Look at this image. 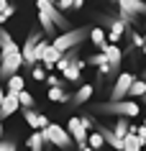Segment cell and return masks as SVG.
Segmentation results:
<instances>
[{
  "label": "cell",
  "mask_w": 146,
  "mask_h": 151,
  "mask_svg": "<svg viewBox=\"0 0 146 151\" xmlns=\"http://www.w3.org/2000/svg\"><path fill=\"white\" fill-rule=\"evenodd\" d=\"M21 67H23V49L16 41L8 44L5 49H0V80H8V77L18 74Z\"/></svg>",
  "instance_id": "6da1fadb"
},
{
  "label": "cell",
  "mask_w": 146,
  "mask_h": 151,
  "mask_svg": "<svg viewBox=\"0 0 146 151\" xmlns=\"http://www.w3.org/2000/svg\"><path fill=\"white\" fill-rule=\"evenodd\" d=\"M138 103L133 97H123V100H110V103H95V113H105V115H121V118H138Z\"/></svg>",
  "instance_id": "7a4b0ae2"
},
{
  "label": "cell",
  "mask_w": 146,
  "mask_h": 151,
  "mask_svg": "<svg viewBox=\"0 0 146 151\" xmlns=\"http://www.w3.org/2000/svg\"><path fill=\"white\" fill-rule=\"evenodd\" d=\"M85 39H90V28H85V26H82V28H74V31H64V33H59L57 39L51 41V46L59 49V51L64 54V51H69V49H77Z\"/></svg>",
  "instance_id": "3957f363"
},
{
  "label": "cell",
  "mask_w": 146,
  "mask_h": 151,
  "mask_svg": "<svg viewBox=\"0 0 146 151\" xmlns=\"http://www.w3.org/2000/svg\"><path fill=\"white\" fill-rule=\"evenodd\" d=\"M113 3H118V18L128 28L136 23V16H146V3L144 0H113Z\"/></svg>",
  "instance_id": "277c9868"
},
{
  "label": "cell",
  "mask_w": 146,
  "mask_h": 151,
  "mask_svg": "<svg viewBox=\"0 0 146 151\" xmlns=\"http://www.w3.org/2000/svg\"><path fill=\"white\" fill-rule=\"evenodd\" d=\"M44 136H46V143H51V146H57V149H62V151H67V149L74 146L72 133H69L67 128L57 126V123H49V126L44 128Z\"/></svg>",
  "instance_id": "5b68a950"
},
{
  "label": "cell",
  "mask_w": 146,
  "mask_h": 151,
  "mask_svg": "<svg viewBox=\"0 0 146 151\" xmlns=\"http://www.w3.org/2000/svg\"><path fill=\"white\" fill-rule=\"evenodd\" d=\"M41 39H44V33L33 28V31L28 33V39L23 41V46H21V49H23V67H36V64H39V59H36V49H39Z\"/></svg>",
  "instance_id": "8992f818"
},
{
  "label": "cell",
  "mask_w": 146,
  "mask_h": 151,
  "mask_svg": "<svg viewBox=\"0 0 146 151\" xmlns=\"http://www.w3.org/2000/svg\"><path fill=\"white\" fill-rule=\"evenodd\" d=\"M67 131L72 133V138H74V143H77V149H82V146H90L87 143V136H90V131L85 126H82V118H69L67 120Z\"/></svg>",
  "instance_id": "52a82bcc"
},
{
  "label": "cell",
  "mask_w": 146,
  "mask_h": 151,
  "mask_svg": "<svg viewBox=\"0 0 146 151\" xmlns=\"http://www.w3.org/2000/svg\"><path fill=\"white\" fill-rule=\"evenodd\" d=\"M133 74L131 72H121L118 74V80H115V85H113V92H110V100H123V97H128V90H131V85H133Z\"/></svg>",
  "instance_id": "ba28073f"
},
{
  "label": "cell",
  "mask_w": 146,
  "mask_h": 151,
  "mask_svg": "<svg viewBox=\"0 0 146 151\" xmlns=\"http://www.w3.org/2000/svg\"><path fill=\"white\" fill-rule=\"evenodd\" d=\"M103 21H105V26L110 28V33H108V44H118L123 36V31L128 28V26L123 23L121 18H110V16H103Z\"/></svg>",
  "instance_id": "9c48e42d"
},
{
  "label": "cell",
  "mask_w": 146,
  "mask_h": 151,
  "mask_svg": "<svg viewBox=\"0 0 146 151\" xmlns=\"http://www.w3.org/2000/svg\"><path fill=\"white\" fill-rule=\"evenodd\" d=\"M21 108V100H18L16 92H5V97H3V103H0V118H10L13 113Z\"/></svg>",
  "instance_id": "30bf717a"
},
{
  "label": "cell",
  "mask_w": 146,
  "mask_h": 151,
  "mask_svg": "<svg viewBox=\"0 0 146 151\" xmlns=\"http://www.w3.org/2000/svg\"><path fill=\"white\" fill-rule=\"evenodd\" d=\"M23 118H26V123H28L33 131H44V128L49 126V118L41 115V113H33V108H23Z\"/></svg>",
  "instance_id": "8fae6325"
},
{
  "label": "cell",
  "mask_w": 146,
  "mask_h": 151,
  "mask_svg": "<svg viewBox=\"0 0 146 151\" xmlns=\"http://www.w3.org/2000/svg\"><path fill=\"white\" fill-rule=\"evenodd\" d=\"M144 146H146V141H144V138H138L133 131L123 136V151H141Z\"/></svg>",
  "instance_id": "7c38bea8"
},
{
  "label": "cell",
  "mask_w": 146,
  "mask_h": 151,
  "mask_svg": "<svg viewBox=\"0 0 146 151\" xmlns=\"http://www.w3.org/2000/svg\"><path fill=\"white\" fill-rule=\"evenodd\" d=\"M103 51L108 54V62H110V67H113V72H115V69H118V64H121V59H123L121 46H118V44H108Z\"/></svg>",
  "instance_id": "4fadbf2b"
},
{
  "label": "cell",
  "mask_w": 146,
  "mask_h": 151,
  "mask_svg": "<svg viewBox=\"0 0 146 151\" xmlns=\"http://www.w3.org/2000/svg\"><path fill=\"white\" fill-rule=\"evenodd\" d=\"M87 62H90V64H95V67L103 72V74H110V72H113V67H110V62H108V54H105V51H100V54L90 56Z\"/></svg>",
  "instance_id": "5bb4252c"
},
{
  "label": "cell",
  "mask_w": 146,
  "mask_h": 151,
  "mask_svg": "<svg viewBox=\"0 0 146 151\" xmlns=\"http://www.w3.org/2000/svg\"><path fill=\"white\" fill-rule=\"evenodd\" d=\"M82 67H85V62H80V59H74L69 67L64 69V80L67 82H77L82 77Z\"/></svg>",
  "instance_id": "9a60e30c"
},
{
  "label": "cell",
  "mask_w": 146,
  "mask_h": 151,
  "mask_svg": "<svg viewBox=\"0 0 146 151\" xmlns=\"http://www.w3.org/2000/svg\"><path fill=\"white\" fill-rule=\"evenodd\" d=\"M26 143H28V151H44L46 136H44V131H33V133L26 138Z\"/></svg>",
  "instance_id": "2e32d148"
},
{
  "label": "cell",
  "mask_w": 146,
  "mask_h": 151,
  "mask_svg": "<svg viewBox=\"0 0 146 151\" xmlns=\"http://www.w3.org/2000/svg\"><path fill=\"white\" fill-rule=\"evenodd\" d=\"M92 92H95V87H92V85H80V87H77V92L72 95V103H74V105L87 103L90 97H92Z\"/></svg>",
  "instance_id": "e0dca14e"
},
{
  "label": "cell",
  "mask_w": 146,
  "mask_h": 151,
  "mask_svg": "<svg viewBox=\"0 0 146 151\" xmlns=\"http://www.w3.org/2000/svg\"><path fill=\"white\" fill-rule=\"evenodd\" d=\"M59 59H62V51H59V49H54V46H49L46 54H44V59H41V64H44V67H46V72H49V69H54V67H57Z\"/></svg>",
  "instance_id": "ac0fdd59"
},
{
  "label": "cell",
  "mask_w": 146,
  "mask_h": 151,
  "mask_svg": "<svg viewBox=\"0 0 146 151\" xmlns=\"http://www.w3.org/2000/svg\"><path fill=\"white\" fill-rule=\"evenodd\" d=\"M26 90V80L23 77H21V74H13V77H8V80H5V92H23Z\"/></svg>",
  "instance_id": "d6986e66"
},
{
  "label": "cell",
  "mask_w": 146,
  "mask_h": 151,
  "mask_svg": "<svg viewBox=\"0 0 146 151\" xmlns=\"http://www.w3.org/2000/svg\"><path fill=\"white\" fill-rule=\"evenodd\" d=\"M90 41H92V44H95L100 51L108 46V36H105V31H103L100 26H97V28H90Z\"/></svg>",
  "instance_id": "ffe728a7"
},
{
  "label": "cell",
  "mask_w": 146,
  "mask_h": 151,
  "mask_svg": "<svg viewBox=\"0 0 146 151\" xmlns=\"http://www.w3.org/2000/svg\"><path fill=\"white\" fill-rule=\"evenodd\" d=\"M113 133L118 136V138H123L126 133H131V118H118L113 123Z\"/></svg>",
  "instance_id": "44dd1931"
},
{
  "label": "cell",
  "mask_w": 146,
  "mask_h": 151,
  "mask_svg": "<svg viewBox=\"0 0 146 151\" xmlns=\"http://www.w3.org/2000/svg\"><path fill=\"white\" fill-rule=\"evenodd\" d=\"M49 100L51 103H69L72 95H67L64 87H49Z\"/></svg>",
  "instance_id": "7402d4cb"
},
{
  "label": "cell",
  "mask_w": 146,
  "mask_h": 151,
  "mask_svg": "<svg viewBox=\"0 0 146 151\" xmlns=\"http://www.w3.org/2000/svg\"><path fill=\"white\" fill-rule=\"evenodd\" d=\"M146 95V80H133V85H131V90H128V97H144Z\"/></svg>",
  "instance_id": "603a6c76"
},
{
  "label": "cell",
  "mask_w": 146,
  "mask_h": 151,
  "mask_svg": "<svg viewBox=\"0 0 146 151\" xmlns=\"http://www.w3.org/2000/svg\"><path fill=\"white\" fill-rule=\"evenodd\" d=\"M87 143L92 146V149H97V151H100L103 146H105V138H103V133H100V131L95 128V131H90V136H87Z\"/></svg>",
  "instance_id": "cb8c5ba5"
},
{
  "label": "cell",
  "mask_w": 146,
  "mask_h": 151,
  "mask_svg": "<svg viewBox=\"0 0 146 151\" xmlns=\"http://www.w3.org/2000/svg\"><path fill=\"white\" fill-rule=\"evenodd\" d=\"M31 74H33V80H36V82L46 80V67H44V64H36V67H31Z\"/></svg>",
  "instance_id": "d4e9b609"
},
{
  "label": "cell",
  "mask_w": 146,
  "mask_h": 151,
  "mask_svg": "<svg viewBox=\"0 0 146 151\" xmlns=\"http://www.w3.org/2000/svg\"><path fill=\"white\" fill-rule=\"evenodd\" d=\"M18 100H21V108H33V95L31 92H18Z\"/></svg>",
  "instance_id": "484cf974"
},
{
  "label": "cell",
  "mask_w": 146,
  "mask_h": 151,
  "mask_svg": "<svg viewBox=\"0 0 146 151\" xmlns=\"http://www.w3.org/2000/svg\"><path fill=\"white\" fill-rule=\"evenodd\" d=\"M49 85V87H64L67 85V80H57V77H54V74H46V80H44Z\"/></svg>",
  "instance_id": "4316f807"
},
{
  "label": "cell",
  "mask_w": 146,
  "mask_h": 151,
  "mask_svg": "<svg viewBox=\"0 0 146 151\" xmlns=\"http://www.w3.org/2000/svg\"><path fill=\"white\" fill-rule=\"evenodd\" d=\"M8 44H13V39H10V33L5 31V28L0 26V49H5Z\"/></svg>",
  "instance_id": "83f0119b"
},
{
  "label": "cell",
  "mask_w": 146,
  "mask_h": 151,
  "mask_svg": "<svg viewBox=\"0 0 146 151\" xmlns=\"http://www.w3.org/2000/svg\"><path fill=\"white\" fill-rule=\"evenodd\" d=\"M131 46H141V49H144L146 46V39H144V36H138L136 31H131Z\"/></svg>",
  "instance_id": "f1b7e54d"
},
{
  "label": "cell",
  "mask_w": 146,
  "mask_h": 151,
  "mask_svg": "<svg viewBox=\"0 0 146 151\" xmlns=\"http://www.w3.org/2000/svg\"><path fill=\"white\" fill-rule=\"evenodd\" d=\"M13 13H16V8H13V5H8V8H5V10H3V13H0V26L5 23V21H8L10 16H13Z\"/></svg>",
  "instance_id": "f546056e"
},
{
  "label": "cell",
  "mask_w": 146,
  "mask_h": 151,
  "mask_svg": "<svg viewBox=\"0 0 146 151\" xmlns=\"http://www.w3.org/2000/svg\"><path fill=\"white\" fill-rule=\"evenodd\" d=\"M82 126L87 128V131H95V128H97V123H95L92 118H90V115H82Z\"/></svg>",
  "instance_id": "4dcf8cb0"
},
{
  "label": "cell",
  "mask_w": 146,
  "mask_h": 151,
  "mask_svg": "<svg viewBox=\"0 0 146 151\" xmlns=\"http://www.w3.org/2000/svg\"><path fill=\"white\" fill-rule=\"evenodd\" d=\"M131 131H133L138 138H144V141H146V126H133V123H131Z\"/></svg>",
  "instance_id": "1f68e13d"
},
{
  "label": "cell",
  "mask_w": 146,
  "mask_h": 151,
  "mask_svg": "<svg viewBox=\"0 0 146 151\" xmlns=\"http://www.w3.org/2000/svg\"><path fill=\"white\" fill-rule=\"evenodd\" d=\"M57 8L59 10H69V8H74V0H57Z\"/></svg>",
  "instance_id": "d6a6232c"
},
{
  "label": "cell",
  "mask_w": 146,
  "mask_h": 151,
  "mask_svg": "<svg viewBox=\"0 0 146 151\" xmlns=\"http://www.w3.org/2000/svg\"><path fill=\"white\" fill-rule=\"evenodd\" d=\"M0 151H18V149H16L13 141H5V138H3V141H0Z\"/></svg>",
  "instance_id": "836d02e7"
},
{
  "label": "cell",
  "mask_w": 146,
  "mask_h": 151,
  "mask_svg": "<svg viewBox=\"0 0 146 151\" xmlns=\"http://www.w3.org/2000/svg\"><path fill=\"white\" fill-rule=\"evenodd\" d=\"M82 5H85V0H74V10H80Z\"/></svg>",
  "instance_id": "e575fe53"
},
{
  "label": "cell",
  "mask_w": 146,
  "mask_h": 151,
  "mask_svg": "<svg viewBox=\"0 0 146 151\" xmlns=\"http://www.w3.org/2000/svg\"><path fill=\"white\" fill-rule=\"evenodd\" d=\"M3 97H5V90H3V82H0V103H3Z\"/></svg>",
  "instance_id": "d590c367"
},
{
  "label": "cell",
  "mask_w": 146,
  "mask_h": 151,
  "mask_svg": "<svg viewBox=\"0 0 146 151\" xmlns=\"http://www.w3.org/2000/svg\"><path fill=\"white\" fill-rule=\"evenodd\" d=\"M0 136H3V118H0Z\"/></svg>",
  "instance_id": "8d00e7d4"
},
{
  "label": "cell",
  "mask_w": 146,
  "mask_h": 151,
  "mask_svg": "<svg viewBox=\"0 0 146 151\" xmlns=\"http://www.w3.org/2000/svg\"><path fill=\"white\" fill-rule=\"evenodd\" d=\"M144 39H146V26H144Z\"/></svg>",
  "instance_id": "74e56055"
},
{
  "label": "cell",
  "mask_w": 146,
  "mask_h": 151,
  "mask_svg": "<svg viewBox=\"0 0 146 151\" xmlns=\"http://www.w3.org/2000/svg\"><path fill=\"white\" fill-rule=\"evenodd\" d=\"M141 100H144V103H146V95H144V97H141Z\"/></svg>",
  "instance_id": "f35d334b"
},
{
  "label": "cell",
  "mask_w": 146,
  "mask_h": 151,
  "mask_svg": "<svg viewBox=\"0 0 146 151\" xmlns=\"http://www.w3.org/2000/svg\"><path fill=\"white\" fill-rule=\"evenodd\" d=\"M144 80H146V72H144Z\"/></svg>",
  "instance_id": "ab89813d"
},
{
  "label": "cell",
  "mask_w": 146,
  "mask_h": 151,
  "mask_svg": "<svg viewBox=\"0 0 146 151\" xmlns=\"http://www.w3.org/2000/svg\"><path fill=\"white\" fill-rule=\"evenodd\" d=\"M144 54H146V46H144Z\"/></svg>",
  "instance_id": "60d3db41"
},
{
  "label": "cell",
  "mask_w": 146,
  "mask_h": 151,
  "mask_svg": "<svg viewBox=\"0 0 146 151\" xmlns=\"http://www.w3.org/2000/svg\"><path fill=\"white\" fill-rule=\"evenodd\" d=\"M144 126H146V120H144Z\"/></svg>",
  "instance_id": "b9f144b4"
}]
</instances>
